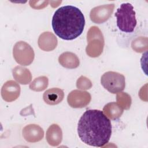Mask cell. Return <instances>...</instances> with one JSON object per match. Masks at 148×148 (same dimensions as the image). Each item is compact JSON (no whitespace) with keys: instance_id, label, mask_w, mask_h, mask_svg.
<instances>
[{"instance_id":"obj_6","label":"cell","mask_w":148,"mask_h":148,"mask_svg":"<svg viewBox=\"0 0 148 148\" xmlns=\"http://www.w3.org/2000/svg\"><path fill=\"white\" fill-rule=\"evenodd\" d=\"M64 93L62 90L58 88H52L46 90L43 95L44 101L51 105L60 103L64 99Z\"/></svg>"},{"instance_id":"obj_7","label":"cell","mask_w":148,"mask_h":148,"mask_svg":"<svg viewBox=\"0 0 148 148\" xmlns=\"http://www.w3.org/2000/svg\"><path fill=\"white\" fill-rule=\"evenodd\" d=\"M60 64L67 68H75L79 65V60L74 53L71 52L63 53L58 58Z\"/></svg>"},{"instance_id":"obj_1","label":"cell","mask_w":148,"mask_h":148,"mask_svg":"<svg viewBox=\"0 0 148 148\" xmlns=\"http://www.w3.org/2000/svg\"><path fill=\"white\" fill-rule=\"evenodd\" d=\"M77 133L81 140L86 145L102 147L110 138L111 122L102 111L87 110L79 120Z\"/></svg>"},{"instance_id":"obj_4","label":"cell","mask_w":148,"mask_h":148,"mask_svg":"<svg viewBox=\"0 0 148 148\" xmlns=\"http://www.w3.org/2000/svg\"><path fill=\"white\" fill-rule=\"evenodd\" d=\"M101 83L102 86L112 94L121 92L125 86L124 76L113 71L104 73L101 76Z\"/></svg>"},{"instance_id":"obj_2","label":"cell","mask_w":148,"mask_h":148,"mask_svg":"<svg viewBox=\"0 0 148 148\" xmlns=\"http://www.w3.org/2000/svg\"><path fill=\"white\" fill-rule=\"evenodd\" d=\"M55 34L60 38L71 40L79 37L83 32L85 18L82 11L72 5L63 6L57 9L51 21Z\"/></svg>"},{"instance_id":"obj_8","label":"cell","mask_w":148,"mask_h":148,"mask_svg":"<svg viewBox=\"0 0 148 148\" xmlns=\"http://www.w3.org/2000/svg\"><path fill=\"white\" fill-rule=\"evenodd\" d=\"M117 105V103H114V102H113V103H109L106 105L105 106V107L106 108H108V109H113V110H114V108H115V107ZM123 110V109H122L121 108L120 106H119L117 108H116V110ZM122 113H123V112L113 111V112H112L111 113H110L108 116L109 117H110V119L114 120V119H116L119 118L120 116H121V115Z\"/></svg>"},{"instance_id":"obj_3","label":"cell","mask_w":148,"mask_h":148,"mask_svg":"<svg viewBox=\"0 0 148 148\" xmlns=\"http://www.w3.org/2000/svg\"><path fill=\"white\" fill-rule=\"evenodd\" d=\"M114 15L117 19V26L120 31L127 33L134 31L137 22L135 12L131 3H123L121 4Z\"/></svg>"},{"instance_id":"obj_5","label":"cell","mask_w":148,"mask_h":148,"mask_svg":"<svg viewBox=\"0 0 148 148\" xmlns=\"http://www.w3.org/2000/svg\"><path fill=\"white\" fill-rule=\"evenodd\" d=\"M13 57L17 63L23 65H29L34 58V52L29 45L20 41L13 47Z\"/></svg>"}]
</instances>
